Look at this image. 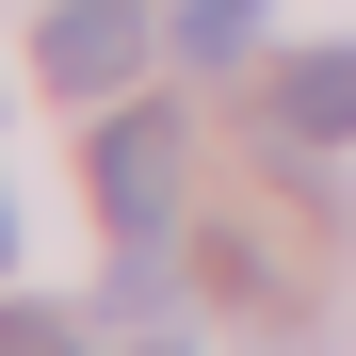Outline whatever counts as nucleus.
I'll use <instances>...</instances> for the list:
<instances>
[{"label":"nucleus","mask_w":356,"mask_h":356,"mask_svg":"<svg viewBox=\"0 0 356 356\" xmlns=\"http://www.w3.org/2000/svg\"><path fill=\"white\" fill-rule=\"evenodd\" d=\"M97 211L130 243H162V211H178V113H113L97 130Z\"/></svg>","instance_id":"nucleus-1"},{"label":"nucleus","mask_w":356,"mask_h":356,"mask_svg":"<svg viewBox=\"0 0 356 356\" xmlns=\"http://www.w3.org/2000/svg\"><path fill=\"white\" fill-rule=\"evenodd\" d=\"M146 65V0H65V17H49V81L65 97H113Z\"/></svg>","instance_id":"nucleus-2"},{"label":"nucleus","mask_w":356,"mask_h":356,"mask_svg":"<svg viewBox=\"0 0 356 356\" xmlns=\"http://www.w3.org/2000/svg\"><path fill=\"white\" fill-rule=\"evenodd\" d=\"M275 146H356V49H291L275 65Z\"/></svg>","instance_id":"nucleus-3"},{"label":"nucleus","mask_w":356,"mask_h":356,"mask_svg":"<svg viewBox=\"0 0 356 356\" xmlns=\"http://www.w3.org/2000/svg\"><path fill=\"white\" fill-rule=\"evenodd\" d=\"M227 49H259V0H195L178 17V65H227Z\"/></svg>","instance_id":"nucleus-4"},{"label":"nucleus","mask_w":356,"mask_h":356,"mask_svg":"<svg viewBox=\"0 0 356 356\" xmlns=\"http://www.w3.org/2000/svg\"><path fill=\"white\" fill-rule=\"evenodd\" d=\"M0 356H81V324L65 308H0Z\"/></svg>","instance_id":"nucleus-5"},{"label":"nucleus","mask_w":356,"mask_h":356,"mask_svg":"<svg viewBox=\"0 0 356 356\" xmlns=\"http://www.w3.org/2000/svg\"><path fill=\"white\" fill-rule=\"evenodd\" d=\"M0 243H17V211H0Z\"/></svg>","instance_id":"nucleus-6"}]
</instances>
